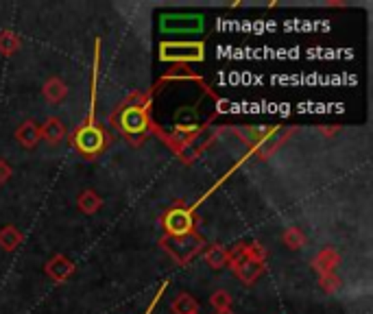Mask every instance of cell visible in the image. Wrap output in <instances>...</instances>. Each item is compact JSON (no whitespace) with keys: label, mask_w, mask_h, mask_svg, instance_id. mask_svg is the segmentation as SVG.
Segmentation results:
<instances>
[{"label":"cell","mask_w":373,"mask_h":314,"mask_svg":"<svg viewBox=\"0 0 373 314\" xmlns=\"http://www.w3.org/2000/svg\"><path fill=\"white\" fill-rule=\"evenodd\" d=\"M205 27V18L201 13H164L159 18L161 33L169 35H197Z\"/></svg>","instance_id":"1"},{"label":"cell","mask_w":373,"mask_h":314,"mask_svg":"<svg viewBox=\"0 0 373 314\" xmlns=\"http://www.w3.org/2000/svg\"><path fill=\"white\" fill-rule=\"evenodd\" d=\"M197 310H199V303L190 295H179L173 301V312L175 314H197Z\"/></svg>","instance_id":"12"},{"label":"cell","mask_w":373,"mask_h":314,"mask_svg":"<svg viewBox=\"0 0 373 314\" xmlns=\"http://www.w3.org/2000/svg\"><path fill=\"white\" fill-rule=\"evenodd\" d=\"M9 173H11L9 166H7L5 162H0V181H5V179L9 177Z\"/></svg>","instance_id":"20"},{"label":"cell","mask_w":373,"mask_h":314,"mask_svg":"<svg viewBox=\"0 0 373 314\" xmlns=\"http://www.w3.org/2000/svg\"><path fill=\"white\" fill-rule=\"evenodd\" d=\"M18 48V40L11 35V33H5L3 37H0V51H5V53H13Z\"/></svg>","instance_id":"19"},{"label":"cell","mask_w":373,"mask_h":314,"mask_svg":"<svg viewBox=\"0 0 373 314\" xmlns=\"http://www.w3.org/2000/svg\"><path fill=\"white\" fill-rule=\"evenodd\" d=\"M236 273H238V277H240L243 282H253L255 277L262 273V264L253 262V260H249V258H243V260L236 262Z\"/></svg>","instance_id":"8"},{"label":"cell","mask_w":373,"mask_h":314,"mask_svg":"<svg viewBox=\"0 0 373 314\" xmlns=\"http://www.w3.org/2000/svg\"><path fill=\"white\" fill-rule=\"evenodd\" d=\"M16 135H18L22 147H25V149H33L35 144H37V140H39V127L33 123V120H27V123L18 129Z\"/></svg>","instance_id":"7"},{"label":"cell","mask_w":373,"mask_h":314,"mask_svg":"<svg viewBox=\"0 0 373 314\" xmlns=\"http://www.w3.org/2000/svg\"><path fill=\"white\" fill-rule=\"evenodd\" d=\"M118 125L127 135H142L149 127V116L142 107H125L118 116Z\"/></svg>","instance_id":"5"},{"label":"cell","mask_w":373,"mask_h":314,"mask_svg":"<svg viewBox=\"0 0 373 314\" xmlns=\"http://www.w3.org/2000/svg\"><path fill=\"white\" fill-rule=\"evenodd\" d=\"M0 245H3L7 251H13L20 245V234L13 227H5L0 231Z\"/></svg>","instance_id":"14"},{"label":"cell","mask_w":373,"mask_h":314,"mask_svg":"<svg viewBox=\"0 0 373 314\" xmlns=\"http://www.w3.org/2000/svg\"><path fill=\"white\" fill-rule=\"evenodd\" d=\"M219 314H234V312H231V310H229V308H227V310H221V312H219Z\"/></svg>","instance_id":"21"},{"label":"cell","mask_w":373,"mask_h":314,"mask_svg":"<svg viewBox=\"0 0 373 314\" xmlns=\"http://www.w3.org/2000/svg\"><path fill=\"white\" fill-rule=\"evenodd\" d=\"M63 125H61V120H57V118H49L44 123V127L39 129V135L46 140V142H51V144H55V142H59L61 138H63Z\"/></svg>","instance_id":"9"},{"label":"cell","mask_w":373,"mask_h":314,"mask_svg":"<svg viewBox=\"0 0 373 314\" xmlns=\"http://www.w3.org/2000/svg\"><path fill=\"white\" fill-rule=\"evenodd\" d=\"M49 273L55 277V279H66L70 273H73V264H70L66 258H55L51 264H49Z\"/></svg>","instance_id":"11"},{"label":"cell","mask_w":373,"mask_h":314,"mask_svg":"<svg viewBox=\"0 0 373 314\" xmlns=\"http://www.w3.org/2000/svg\"><path fill=\"white\" fill-rule=\"evenodd\" d=\"M195 120H197L195 109H181V111H177V116H175V123H177L179 127L190 125V123H195Z\"/></svg>","instance_id":"18"},{"label":"cell","mask_w":373,"mask_h":314,"mask_svg":"<svg viewBox=\"0 0 373 314\" xmlns=\"http://www.w3.org/2000/svg\"><path fill=\"white\" fill-rule=\"evenodd\" d=\"M164 227L169 231V236H185V234H192L195 227V219H192V212L190 210H183V207H175L164 216Z\"/></svg>","instance_id":"6"},{"label":"cell","mask_w":373,"mask_h":314,"mask_svg":"<svg viewBox=\"0 0 373 314\" xmlns=\"http://www.w3.org/2000/svg\"><path fill=\"white\" fill-rule=\"evenodd\" d=\"M205 260L209 267H214V269H221L223 264L227 262V251L223 247H212L207 253H205Z\"/></svg>","instance_id":"15"},{"label":"cell","mask_w":373,"mask_h":314,"mask_svg":"<svg viewBox=\"0 0 373 314\" xmlns=\"http://www.w3.org/2000/svg\"><path fill=\"white\" fill-rule=\"evenodd\" d=\"M79 207H81L83 212L92 214V212H97V210L101 207V199H99L92 190H85L83 195H81V199H79Z\"/></svg>","instance_id":"13"},{"label":"cell","mask_w":373,"mask_h":314,"mask_svg":"<svg viewBox=\"0 0 373 314\" xmlns=\"http://www.w3.org/2000/svg\"><path fill=\"white\" fill-rule=\"evenodd\" d=\"M75 147L83 155H97L105 147V133L99 127H94V125H85L75 135Z\"/></svg>","instance_id":"4"},{"label":"cell","mask_w":373,"mask_h":314,"mask_svg":"<svg viewBox=\"0 0 373 314\" xmlns=\"http://www.w3.org/2000/svg\"><path fill=\"white\" fill-rule=\"evenodd\" d=\"M161 247H164L177 262H185L190 260L201 247L203 240L195 234H185V236H166L161 240Z\"/></svg>","instance_id":"3"},{"label":"cell","mask_w":373,"mask_h":314,"mask_svg":"<svg viewBox=\"0 0 373 314\" xmlns=\"http://www.w3.org/2000/svg\"><path fill=\"white\" fill-rule=\"evenodd\" d=\"M209 303H212V306H214V308L221 312V310H227V308H229V303H231V297H229L225 291H216L212 297H209Z\"/></svg>","instance_id":"17"},{"label":"cell","mask_w":373,"mask_h":314,"mask_svg":"<svg viewBox=\"0 0 373 314\" xmlns=\"http://www.w3.org/2000/svg\"><path fill=\"white\" fill-rule=\"evenodd\" d=\"M284 243L288 245V247H293V249H297V247H301L306 243V238H304V234H301L299 229H288L286 234H284Z\"/></svg>","instance_id":"16"},{"label":"cell","mask_w":373,"mask_h":314,"mask_svg":"<svg viewBox=\"0 0 373 314\" xmlns=\"http://www.w3.org/2000/svg\"><path fill=\"white\" fill-rule=\"evenodd\" d=\"M161 61H201L205 57L199 42H166L159 46Z\"/></svg>","instance_id":"2"},{"label":"cell","mask_w":373,"mask_h":314,"mask_svg":"<svg viewBox=\"0 0 373 314\" xmlns=\"http://www.w3.org/2000/svg\"><path fill=\"white\" fill-rule=\"evenodd\" d=\"M66 85H63V81H59V79H51L49 83L44 85V96L49 99L51 103H59L63 96H66Z\"/></svg>","instance_id":"10"}]
</instances>
